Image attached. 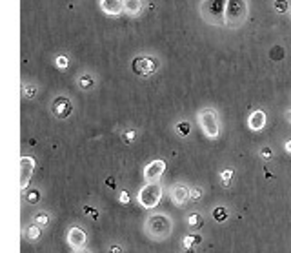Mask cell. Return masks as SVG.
Here are the masks:
<instances>
[{
    "label": "cell",
    "instance_id": "1",
    "mask_svg": "<svg viewBox=\"0 0 291 253\" xmlns=\"http://www.w3.org/2000/svg\"><path fill=\"white\" fill-rule=\"evenodd\" d=\"M228 0H202L199 6L200 18L209 26H226Z\"/></svg>",
    "mask_w": 291,
    "mask_h": 253
},
{
    "label": "cell",
    "instance_id": "2",
    "mask_svg": "<svg viewBox=\"0 0 291 253\" xmlns=\"http://www.w3.org/2000/svg\"><path fill=\"white\" fill-rule=\"evenodd\" d=\"M171 230H173L171 218L164 213L151 215V217L148 218V223H146V232L155 240H166L171 235Z\"/></svg>",
    "mask_w": 291,
    "mask_h": 253
},
{
    "label": "cell",
    "instance_id": "3",
    "mask_svg": "<svg viewBox=\"0 0 291 253\" xmlns=\"http://www.w3.org/2000/svg\"><path fill=\"white\" fill-rule=\"evenodd\" d=\"M249 4L248 0H228L226 6V26L228 27H240L248 20Z\"/></svg>",
    "mask_w": 291,
    "mask_h": 253
},
{
    "label": "cell",
    "instance_id": "4",
    "mask_svg": "<svg viewBox=\"0 0 291 253\" xmlns=\"http://www.w3.org/2000/svg\"><path fill=\"white\" fill-rule=\"evenodd\" d=\"M199 124H200V130L204 131V135L208 139H218L220 135V118H218L217 111L211 108H206L202 109L199 113Z\"/></svg>",
    "mask_w": 291,
    "mask_h": 253
},
{
    "label": "cell",
    "instance_id": "5",
    "mask_svg": "<svg viewBox=\"0 0 291 253\" xmlns=\"http://www.w3.org/2000/svg\"><path fill=\"white\" fill-rule=\"evenodd\" d=\"M139 199V204L146 210H153L156 206L160 204L162 201V186L156 182H148L137 195Z\"/></svg>",
    "mask_w": 291,
    "mask_h": 253
},
{
    "label": "cell",
    "instance_id": "6",
    "mask_svg": "<svg viewBox=\"0 0 291 253\" xmlns=\"http://www.w3.org/2000/svg\"><path fill=\"white\" fill-rule=\"evenodd\" d=\"M156 68H158V64H156V60L151 57H137L131 62V70H133V73L139 75V77H151L156 71Z\"/></svg>",
    "mask_w": 291,
    "mask_h": 253
},
{
    "label": "cell",
    "instance_id": "7",
    "mask_svg": "<svg viewBox=\"0 0 291 253\" xmlns=\"http://www.w3.org/2000/svg\"><path fill=\"white\" fill-rule=\"evenodd\" d=\"M51 113L57 118H60V120H64V118H68L71 113H73V104H71V101L68 97L60 95V97H57V99H53Z\"/></svg>",
    "mask_w": 291,
    "mask_h": 253
},
{
    "label": "cell",
    "instance_id": "8",
    "mask_svg": "<svg viewBox=\"0 0 291 253\" xmlns=\"http://www.w3.org/2000/svg\"><path fill=\"white\" fill-rule=\"evenodd\" d=\"M164 171H166L164 161H153L144 170V179H146V182H155L156 179H160Z\"/></svg>",
    "mask_w": 291,
    "mask_h": 253
},
{
    "label": "cell",
    "instance_id": "9",
    "mask_svg": "<svg viewBox=\"0 0 291 253\" xmlns=\"http://www.w3.org/2000/svg\"><path fill=\"white\" fill-rule=\"evenodd\" d=\"M86 233L80 230V228H71L70 232H68V244L71 246L73 249H82L86 246Z\"/></svg>",
    "mask_w": 291,
    "mask_h": 253
},
{
    "label": "cell",
    "instance_id": "10",
    "mask_svg": "<svg viewBox=\"0 0 291 253\" xmlns=\"http://www.w3.org/2000/svg\"><path fill=\"white\" fill-rule=\"evenodd\" d=\"M100 9L109 17H117L124 11V0H100Z\"/></svg>",
    "mask_w": 291,
    "mask_h": 253
},
{
    "label": "cell",
    "instance_id": "11",
    "mask_svg": "<svg viewBox=\"0 0 291 253\" xmlns=\"http://www.w3.org/2000/svg\"><path fill=\"white\" fill-rule=\"evenodd\" d=\"M248 126L251 131H261L266 126V113L262 109H255L248 117Z\"/></svg>",
    "mask_w": 291,
    "mask_h": 253
},
{
    "label": "cell",
    "instance_id": "12",
    "mask_svg": "<svg viewBox=\"0 0 291 253\" xmlns=\"http://www.w3.org/2000/svg\"><path fill=\"white\" fill-rule=\"evenodd\" d=\"M144 9V0H124V13L137 18Z\"/></svg>",
    "mask_w": 291,
    "mask_h": 253
},
{
    "label": "cell",
    "instance_id": "13",
    "mask_svg": "<svg viewBox=\"0 0 291 253\" xmlns=\"http://www.w3.org/2000/svg\"><path fill=\"white\" fill-rule=\"evenodd\" d=\"M22 164V173H20V184H22V188H26L27 186V180L31 179V173H33V159L29 157H22L20 161Z\"/></svg>",
    "mask_w": 291,
    "mask_h": 253
},
{
    "label": "cell",
    "instance_id": "14",
    "mask_svg": "<svg viewBox=\"0 0 291 253\" xmlns=\"http://www.w3.org/2000/svg\"><path fill=\"white\" fill-rule=\"evenodd\" d=\"M189 199V189L186 186H173L171 188V201L177 206L186 204V201Z\"/></svg>",
    "mask_w": 291,
    "mask_h": 253
},
{
    "label": "cell",
    "instance_id": "15",
    "mask_svg": "<svg viewBox=\"0 0 291 253\" xmlns=\"http://www.w3.org/2000/svg\"><path fill=\"white\" fill-rule=\"evenodd\" d=\"M77 82L80 89H89V87H93V84H95V79H93L91 73H82L77 79Z\"/></svg>",
    "mask_w": 291,
    "mask_h": 253
},
{
    "label": "cell",
    "instance_id": "16",
    "mask_svg": "<svg viewBox=\"0 0 291 253\" xmlns=\"http://www.w3.org/2000/svg\"><path fill=\"white\" fill-rule=\"evenodd\" d=\"M187 224H189L193 230H199V228H202V224H204V218H202L200 213H191L187 217Z\"/></svg>",
    "mask_w": 291,
    "mask_h": 253
},
{
    "label": "cell",
    "instance_id": "17",
    "mask_svg": "<svg viewBox=\"0 0 291 253\" xmlns=\"http://www.w3.org/2000/svg\"><path fill=\"white\" fill-rule=\"evenodd\" d=\"M175 131H177L180 137H187L189 133H191V124L186 122V120H182V122H178L177 126H175Z\"/></svg>",
    "mask_w": 291,
    "mask_h": 253
},
{
    "label": "cell",
    "instance_id": "18",
    "mask_svg": "<svg viewBox=\"0 0 291 253\" xmlns=\"http://www.w3.org/2000/svg\"><path fill=\"white\" fill-rule=\"evenodd\" d=\"M284 55H286V51H284L282 46H273V48L270 49V58L271 60H282Z\"/></svg>",
    "mask_w": 291,
    "mask_h": 253
},
{
    "label": "cell",
    "instance_id": "19",
    "mask_svg": "<svg viewBox=\"0 0 291 253\" xmlns=\"http://www.w3.org/2000/svg\"><path fill=\"white\" fill-rule=\"evenodd\" d=\"M228 218V210L224 208V206H217L213 210V220H217V223H224Z\"/></svg>",
    "mask_w": 291,
    "mask_h": 253
},
{
    "label": "cell",
    "instance_id": "20",
    "mask_svg": "<svg viewBox=\"0 0 291 253\" xmlns=\"http://www.w3.org/2000/svg\"><path fill=\"white\" fill-rule=\"evenodd\" d=\"M40 230H42L40 226H29V228H27V230H26L27 240H31V242L39 240V239H40Z\"/></svg>",
    "mask_w": 291,
    "mask_h": 253
},
{
    "label": "cell",
    "instance_id": "21",
    "mask_svg": "<svg viewBox=\"0 0 291 253\" xmlns=\"http://www.w3.org/2000/svg\"><path fill=\"white\" fill-rule=\"evenodd\" d=\"M26 201L29 202V204H37V202L40 201V192H39V189H29V192L26 193Z\"/></svg>",
    "mask_w": 291,
    "mask_h": 253
},
{
    "label": "cell",
    "instance_id": "22",
    "mask_svg": "<svg viewBox=\"0 0 291 253\" xmlns=\"http://www.w3.org/2000/svg\"><path fill=\"white\" fill-rule=\"evenodd\" d=\"M35 224L37 226H40V228H46L49 224V215H46V213H37L35 215Z\"/></svg>",
    "mask_w": 291,
    "mask_h": 253
},
{
    "label": "cell",
    "instance_id": "23",
    "mask_svg": "<svg viewBox=\"0 0 291 253\" xmlns=\"http://www.w3.org/2000/svg\"><path fill=\"white\" fill-rule=\"evenodd\" d=\"M200 237L199 235H187V237H184V246H186V249H189L193 244H200Z\"/></svg>",
    "mask_w": 291,
    "mask_h": 253
},
{
    "label": "cell",
    "instance_id": "24",
    "mask_svg": "<svg viewBox=\"0 0 291 253\" xmlns=\"http://www.w3.org/2000/svg\"><path fill=\"white\" fill-rule=\"evenodd\" d=\"M273 6H275V11H278V13H284V11H287V8H289L287 0H275Z\"/></svg>",
    "mask_w": 291,
    "mask_h": 253
},
{
    "label": "cell",
    "instance_id": "25",
    "mask_svg": "<svg viewBox=\"0 0 291 253\" xmlns=\"http://www.w3.org/2000/svg\"><path fill=\"white\" fill-rule=\"evenodd\" d=\"M135 137H137V133L133 130H131V131H124V133H122V139H124V142H126V144L135 142Z\"/></svg>",
    "mask_w": 291,
    "mask_h": 253
},
{
    "label": "cell",
    "instance_id": "26",
    "mask_svg": "<svg viewBox=\"0 0 291 253\" xmlns=\"http://www.w3.org/2000/svg\"><path fill=\"white\" fill-rule=\"evenodd\" d=\"M222 180H224V186H230V180L233 179V170H224L220 173Z\"/></svg>",
    "mask_w": 291,
    "mask_h": 253
},
{
    "label": "cell",
    "instance_id": "27",
    "mask_svg": "<svg viewBox=\"0 0 291 253\" xmlns=\"http://www.w3.org/2000/svg\"><path fill=\"white\" fill-rule=\"evenodd\" d=\"M200 197H202V189H200V188L189 189V199H191V201H199Z\"/></svg>",
    "mask_w": 291,
    "mask_h": 253
},
{
    "label": "cell",
    "instance_id": "28",
    "mask_svg": "<svg viewBox=\"0 0 291 253\" xmlns=\"http://www.w3.org/2000/svg\"><path fill=\"white\" fill-rule=\"evenodd\" d=\"M55 64H57V68H60V70H66V68H68V58L60 55V57L55 58Z\"/></svg>",
    "mask_w": 291,
    "mask_h": 253
},
{
    "label": "cell",
    "instance_id": "29",
    "mask_svg": "<svg viewBox=\"0 0 291 253\" xmlns=\"http://www.w3.org/2000/svg\"><path fill=\"white\" fill-rule=\"evenodd\" d=\"M84 213L91 215L93 218H99V211H96L95 208H91V206H86V208H84Z\"/></svg>",
    "mask_w": 291,
    "mask_h": 253
},
{
    "label": "cell",
    "instance_id": "30",
    "mask_svg": "<svg viewBox=\"0 0 291 253\" xmlns=\"http://www.w3.org/2000/svg\"><path fill=\"white\" fill-rule=\"evenodd\" d=\"M35 91H37L35 86L24 87V97H29V99H33V97H35Z\"/></svg>",
    "mask_w": 291,
    "mask_h": 253
},
{
    "label": "cell",
    "instance_id": "31",
    "mask_svg": "<svg viewBox=\"0 0 291 253\" xmlns=\"http://www.w3.org/2000/svg\"><path fill=\"white\" fill-rule=\"evenodd\" d=\"M271 155H273V151H271V148H262L261 149V157H264V159H271Z\"/></svg>",
    "mask_w": 291,
    "mask_h": 253
},
{
    "label": "cell",
    "instance_id": "32",
    "mask_svg": "<svg viewBox=\"0 0 291 253\" xmlns=\"http://www.w3.org/2000/svg\"><path fill=\"white\" fill-rule=\"evenodd\" d=\"M130 199H131L130 193H127V192H120V197H118V201H120L122 204H127V202H130Z\"/></svg>",
    "mask_w": 291,
    "mask_h": 253
},
{
    "label": "cell",
    "instance_id": "33",
    "mask_svg": "<svg viewBox=\"0 0 291 253\" xmlns=\"http://www.w3.org/2000/svg\"><path fill=\"white\" fill-rule=\"evenodd\" d=\"M109 253H122V248L120 246H111V248H109Z\"/></svg>",
    "mask_w": 291,
    "mask_h": 253
},
{
    "label": "cell",
    "instance_id": "34",
    "mask_svg": "<svg viewBox=\"0 0 291 253\" xmlns=\"http://www.w3.org/2000/svg\"><path fill=\"white\" fill-rule=\"evenodd\" d=\"M108 186H111V188H115V179H113V177H109V179H108Z\"/></svg>",
    "mask_w": 291,
    "mask_h": 253
},
{
    "label": "cell",
    "instance_id": "35",
    "mask_svg": "<svg viewBox=\"0 0 291 253\" xmlns=\"http://www.w3.org/2000/svg\"><path fill=\"white\" fill-rule=\"evenodd\" d=\"M286 151L291 153V140H287V142H286Z\"/></svg>",
    "mask_w": 291,
    "mask_h": 253
},
{
    "label": "cell",
    "instance_id": "36",
    "mask_svg": "<svg viewBox=\"0 0 291 253\" xmlns=\"http://www.w3.org/2000/svg\"><path fill=\"white\" fill-rule=\"evenodd\" d=\"M286 120L291 124V109H289V111H286Z\"/></svg>",
    "mask_w": 291,
    "mask_h": 253
},
{
    "label": "cell",
    "instance_id": "37",
    "mask_svg": "<svg viewBox=\"0 0 291 253\" xmlns=\"http://www.w3.org/2000/svg\"><path fill=\"white\" fill-rule=\"evenodd\" d=\"M75 253H89V251H87V249H75Z\"/></svg>",
    "mask_w": 291,
    "mask_h": 253
},
{
    "label": "cell",
    "instance_id": "38",
    "mask_svg": "<svg viewBox=\"0 0 291 253\" xmlns=\"http://www.w3.org/2000/svg\"><path fill=\"white\" fill-rule=\"evenodd\" d=\"M186 253H195V249H193V248H189V249H186Z\"/></svg>",
    "mask_w": 291,
    "mask_h": 253
}]
</instances>
